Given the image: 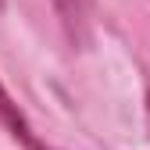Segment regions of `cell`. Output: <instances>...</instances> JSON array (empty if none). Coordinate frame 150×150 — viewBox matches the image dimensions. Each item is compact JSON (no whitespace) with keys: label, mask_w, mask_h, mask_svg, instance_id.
Masks as SVG:
<instances>
[{"label":"cell","mask_w":150,"mask_h":150,"mask_svg":"<svg viewBox=\"0 0 150 150\" xmlns=\"http://www.w3.org/2000/svg\"><path fill=\"white\" fill-rule=\"evenodd\" d=\"M0 122H4V125L11 129V136H14V139H22L29 150H47L40 139H36V132L29 129V122H25L22 115H18V107L7 100V93H4V89H0Z\"/></svg>","instance_id":"2"},{"label":"cell","mask_w":150,"mask_h":150,"mask_svg":"<svg viewBox=\"0 0 150 150\" xmlns=\"http://www.w3.org/2000/svg\"><path fill=\"white\" fill-rule=\"evenodd\" d=\"M54 7H57V14L64 18L71 40H86L89 14H93V0H54Z\"/></svg>","instance_id":"1"}]
</instances>
